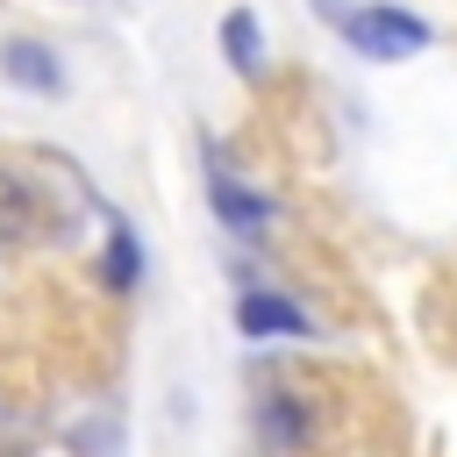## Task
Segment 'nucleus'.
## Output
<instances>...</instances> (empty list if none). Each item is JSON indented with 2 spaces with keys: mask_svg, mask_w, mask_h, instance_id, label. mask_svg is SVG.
Returning a JSON list of instances; mask_svg holds the SVG:
<instances>
[{
  "mask_svg": "<svg viewBox=\"0 0 457 457\" xmlns=\"http://www.w3.org/2000/svg\"><path fill=\"white\" fill-rule=\"evenodd\" d=\"M100 286H107V293H136V286H143V250H136L129 228L107 236V250H100Z\"/></svg>",
  "mask_w": 457,
  "mask_h": 457,
  "instance_id": "obj_6",
  "label": "nucleus"
},
{
  "mask_svg": "<svg viewBox=\"0 0 457 457\" xmlns=\"http://www.w3.org/2000/svg\"><path fill=\"white\" fill-rule=\"evenodd\" d=\"M0 457H14V450H0Z\"/></svg>",
  "mask_w": 457,
  "mask_h": 457,
  "instance_id": "obj_8",
  "label": "nucleus"
},
{
  "mask_svg": "<svg viewBox=\"0 0 457 457\" xmlns=\"http://www.w3.org/2000/svg\"><path fill=\"white\" fill-rule=\"evenodd\" d=\"M264 428H271V443H300V414H293V400H286V393H271V400H264Z\"/></svg>",
  "mask_w": 457,
  "mask_h": 457,
  "instance_id": "obj_7",
  "label": "nucleus"
},
{
  "mask_svg": "<svg viewBox=\"0 0 457 457\" xmlns=\"http://www.w3.org/2000/svg\"><path fill=\"white\" fill-rule=\"evenodd\" d=\"M0 71H7L14 86H36V93H57V86H64V71H57V57H50L43 43H7V50H0Z\"/></svg>",
  "mask_w": 457,
  "mask_h": 457,
  "instance_id": "obj_5",
  "label": "nucleus"
},
{
  "mask_svg": "<svg viewBox=\"0 0 457 457\" xmlns=\"http://www.w3.org/2000/svg\"><path fill=\"white\" fill-rule=\"evenodd\" d=\"M236 328L250 336V343H271V336H286V343H300V336H314V314L307 307H293L286 293H243L236 300Z\"/></svg>",
  "mask_w": 457,
  "mask_h": 457,
  "instance_id": "obj_2",
  "label": "nucleus"
},
{
  "mask_svg": "<svg viewBox=\"0 0 457 457\" xmlns=\"http://www.w3.org/2000/svg\"><path fill=\"white\" fill-rule=\"evenodd\" d=\"M221 57H228L243 79H257V64H264V29H257L250 7H228V14H221Z\"/></svg>",
  "mask_w": 457,
  "mask_h": 457,
  "instance_id": "obj_4",
  "label": "nucleus"
},
{
  "mask_svg": "<svg viewBox=\"0 0 457 457\" xmlns=\"http://www.w3.org/2000/svg\"><path fill=\"white\" fill-rule=\"evenodd\" d=\"M207 200H214V214H221V228H228V236H264V228H271V200H264V193H250V186H236L228 171H214V179H207Z\"/></svg>",
  "mask_w": 457,
  "mask_h": 457,
  "instance_id": "obj_3",
  "label": "nucleus"
},
{
  "mask_svg": "<svg viewBox=\"0 0 457 457\" xmlns=\"http://www.w3.org/2000/svg\"><path fill=\"white\" fill-rule=\"evenodd\" d=\"M336 21H343V36H350V50L378 57V64H400V57H414V50L428 43V21L407 14V7H386V0L350 7V14H336Z\"/></svg>",
  "mask_w": 457,
  "mask_h": 457,
  "instance_id": "obj_1",
  "label": "nucleus"
}]
</instances>
